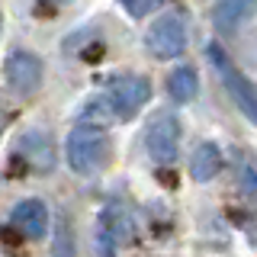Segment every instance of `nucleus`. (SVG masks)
I'll return each instance as SVG.
<instances>
[{
  "label": "nucleus",
  "mask_w": 257,
  "mask_h": 257,
  "mask_svg": "<svg viewBox=\"0 0 257 257\" xmlns=\"http://www.w3.org/2000/svg\"><path fill=\"white\" fill-rule=\"evenodd\" d=\"M119 4L125 7V13L128 16H135V20H142V16H148L155 7L161 4V0H119Z\"/></svg>",
  "instance_id": "ddd939ff"
},
{
  "label": "nucleus",
  "mask_w": 257,
  "mask_h": 257,
  "mask_svg": "<svg viewBox=\"0 0 257 257\" xmlns=\"http://www.w3.org/2000/svg\"><path fill=\"white\" fill-rule=\"evenodd\" d=\"M125 231V215L116 206L103 209L100 215V228H96V244H100V257H116V244L122 241Z\"/></svg>",
  "instance_id": "6e6552de"
},
{
  "label": "nucleus",
  "mask_w": 257,
  "mask_h": 257,
  "mask_svg": "<svg viewBox=\"0 0 257 257\" xmlns=\"http://www.w3.org/2000/svg\"><path fill=\"white\" fill-rule=\"evenodd\" d=\"M145 145H148V155L158 161V164H174L177 155H180V122H177L174 112H161L148 122V132H145Z\"/></svg>",
  "instance_id": "20e7f679"
},
{
  "label": "nucleus",
  "mask_w": 257,
  "mask_h": 257,
  "mask_svg": "<svg viewBox=\"0 0 257 257\" xmlns=\"http://www.w3.org/2000/svg\"><path fill=\"white\" fill-rule=\"evenodd\" d=\"M196 90H199V77H196L193 68L183 64V68L171 71V77H167V93H171L177 103H190L193 96H196Z\"/></svg>",
  "instance_id": "9b49d317"
},
{
  "label": "nucleus",
  "mask_w": 257,
  "mask_h": 257,
  "mask_svg": "<svg viewBox=\"0 0 257 257\" xmlns=\"http://www.w3.org/2000/svg\"><path fill=\"white\" fill-rule=\"evenodd\" d=\"M145 42H148V52L155 58H180L183 48H187V26H183L180 16L164 13L151 23Z\"/></svg>",
  "instance_id": "39448f33"
},
{
  "label": "nucleus",
  "mask_w": 257,
  "mask_h": 257,
  "mask_svg": "<svg viewBox=\"0 0 257 257\" xmlns=\"http://www.w3.org/2000/svg\"><path fill=\"white\" fill-rule=\"evenodd\" d=\"M64 155H68L71 171L77 174H93L103 167V161L109 155V139L100 125H77L74 132L68 135V145H64Z\"/></svg>",
  "instance_id": "f257e3e1"
},
{
  "label": "nucleus",
  "mask_w": 257,
  "mask_h": 257,
  "mask_svg": "<svg viewBox=\"0 0 257 257\" xmlns=\"http://www.w3.org/2000/svg\"><path fill=\"white\" fill-rule=\"evenodd\" d=\"M52 257H74V238H71L68 222H58V228H55V247H52Z\"/></svg>",
  "instance_id": "f8f14e48"
},
{
  "label": "nucleus",
  "mask_w": 257,
  "mask_h": 257,
  "mask_svg": "<svg viewBox=\"0 0 257 257\" xmlns=\"http://www.w3.org/2000/svg\"><path fill=\"white\" fill-rule=\"evenodd\" d=\"M7 84L13 87L16 93H36L39 84H42V58L36 52H26V48H13L10 58L4 64Z\"/></svg>",
  "instance_id": "423d86ee"
},
{
  "label": "nucleus",
  "mask_w": 257,
  "mask_h": 257,
  "mask_svg": "<svg viewBox=\"0 0 257 257\" xmlns=\"http://www.w3.org/2000/svg\"><path fill=\"white\" fill-rule=\"evenodd\" d=\"M219 171H222V151H219V145L203 142L196 151H193V158H190V174H193V180L206 183V180H212Z\"/></svg>",
  "instance_id": "1a4fd4ad"
},
{
  "label": "nucleus",
  "mask_w": 257,
  "mask_h": 257,
  "mask_svg": "<svg viewBox=\"0 0 257 257\" xmlns=\"http://www.w3.org/2000/svg\"><path fill=\"white\" fill-rule=\"evenodd\" d=\"M254 7H257V0H222V4L215 7V13H212L215 29H222V32L238 29V23L244 20Z\"/></svg>",
  "instance_id": "9d476101"
},
{
  "label": "nucleus",
  "mask_w": 257,
  "mask_h": 257,
  "mask_svg": "<svg viewBox=\"0 0 257 257\" xmlns=\"http://www.w3.org/2000/svg\"><path fill=\"white\" fill-rule=\"evenodd\" d=\"M10 222L16 225L20 235L39 241V238H45V231H48V209H45L42 199H23V203L13 206Z\"/></svg>",
  "instance_id": "0eeeda50"
},
{
  "label": "nucleus",
  "mask_w": 257,
  "mask_h": 257,
  "mask_svg": "<svg viewBox=\"0 0 257 257\" xmlns=\"http://www.w3.org/2000/svg\"><path fill=\"white\" fill-rule=\"evenodd\" d=\"M106 100H109V109L116 112L119 119H132L135 112L151 100V84H148V77H142V74H119V77L109 80Z\"/></svg>",
  "instance_id": "7ed1b4c3"
},
{
  "label": "nucleus",
  "mask_w": 257,
  "mask_h": 257,
  "mask_svg": "<svg viewBox=\"0 0 257 257\" xmlns=\"http://www.w3.org/2000/svg\"><path fill=\"white\" fill-rule=\"evenodd\" d=\"M48 4H68V0H48Z\"/></svg>",
  "instance_id": "4468645a"
},
{
  "label": "nucleus",
  "mask_w": 257,
  "mask_h": 257,
  "mask_svg": "<svg viewBox=\"0 0 257 257\" xmlns=\"http://www.w3.org/2000/svg\"><path fill=\"white\" fill-rule=\"evenodd\" d=\"M206 52H209V58H212L215 71H219V77L225 80V90L235 96L238 109L244 112L251 122H257V87H254L244 74H241V68L228 58V55H225V48H222V45L209 42V45H206Z\"/></svg>",
  "instance_id": "f03ea898"
}]
</instances>
